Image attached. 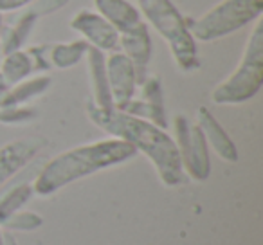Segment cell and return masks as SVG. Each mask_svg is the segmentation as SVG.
I'll return each instance as SVG.
<instances>
[{"label":"cell","mask_w":263,"mask_h":245,"mask_svg":"<svg viewBox=\"0 0 263 245\" xmlns=\"http://www.w3.org/2000/svg\"><path fill=\"white\" fill-rule=\"evenodd\" d=\"M87 114L94 125L110 134L112 137L124 141L136 148V152L144 154L157 169L159 179L168 187L184 184V173L180 154L177 143L164 128H159L150 121L139 119L121 110H103L94 103L87 105Z\"/></svg>","instance_id":"cell-1"},{"label":"cell","mask_w":263,"mask_h":245,"mask_svg":"<svg viewBox=\"0 0 263 245\" xmlns=\"http://www.w3.org/2000/svg\"><path fill=\"white\" fill-rule=\"evenodd\" d=\"M136 148L117 137L81 144L52 157L36 177L33 191L40 197H49L83 177L123 164L136 157Z\"/></svg>","instance_id":"cell-2"},{"label":"cell","mask_w":263,"mask_h":245,"mask_svg":"<svg viewBox=\"0 0 263 245\" xmlns=\"http://www.w3.org/2000/svg\"><path fill=\"white\" fill-rule=\"evenodd\" d=\"M143 20L166 40L173 60L182 72L200 67L197 40L190 31V18L180 13L173 0H137Z\"/></svg>","instance_id":"cell-3"},{"label":"cell","mask_w":263,"mask_h":245,"mask_svg":"<svg viewBox=\"0 0 263 245\" xmlns=\"http://www.w3.org/2000/svg\"><path fill=\"white\" fill-rule=\"evenodd\" d=\"M263 85V22L256 20L236 69L211 92L216 105H241L252 99Z\"/></svg>","instance_id":"cell-4"},{"label":"cell","mask_w":263,"mask_h":245,"mask_svg":"<svg viewBox=\"0 0 263 245\" xmlns=\"http://www.w3.org/2000/svg\"><path fill=\"white\" fill-rule=\"evenodd\" d=\"M263 0H222L198 18L190 20L197 42H215L261 18Z\"/></svg>","instance_id":"cell-5"},{"label":"cell","mask_w":263,"mask_h":245,"mask_svg":"<svg viewBox=\"0 0 263 245\" xmlns=\"http://www.w3.org/2000/svg\"><path fill=\"white\" fill-rule=\"evenodd\" d=\"M175 134H177V148L180 154L184 173L193 180L204 182L211 173V161H209V148L205 137L198 125H191L186 116L175 117Z\"/></svg>","instance_id":"cell-6"},{"label":"cell","mask_w":263,"mask_h":245,"mask_svg":"<svg viewBox=\"0 0 263 245\" xmlns=\"http://www.w3.org/2000/svg\"><path fill=\"white\" fill-rule=\"evenodd\" d=\"M70 27L81 34V40L101 52L119 51V33L94 9H80L70 20Z\"/></svg>","instance_id":"cell-7"},{"label":"cell","mask_w":263,"mask_h":245,"mask_svg":"<svg viewBox=\"0 0 263 245\" xmlns=\"http://www.w3.org/2000/svg\"><path fill=\"white\" fill-rule=\"evenodd\" d=\"M106 76H108V87L110 94H112L114 108L121 110L136 96V90L139 87L137 72L132 62L123 52L114 51L106 58Z\"/></svg>","instance_id":"cell-8"},{"label":"cell","mask_w":263,"mask_h":245,"mask_svg":"<svg viewBox=\"0 0 263 245\" xmlns=\"http://www.w3.org/2000/svg\"><path fill=\"white\" fill-rule=\"evenodd\" d=\"M141 87V99H130L126 105L121 108V112L130 114L134 117H139V119L150 121L159 128H164L168 126V121H166V112H164V98H162V85L161 80L157 76H148Z\"/></svg>","instance_id":"cell-9"},{"label":"cell","mask_w":263,"mask_h":245,"mask_svg":"<svg viewBox=\"0 0 263 245\" xmlns=\"http://www.w3.org/2000/svg\"><path fill=\"white\" fill-rule=\"evenodd\" d=\"M119 51L132 62L137 72V81L141 85L148 78V65H150L152 52H154L150 31L144 20L119 33Z\"/></svg>","instance_id":"cell-10"},{"label":"cell","mask_w":263,"mask_h":245,"mask_svg":"<svg viewBox=\"0 0 263 245\" xmlns=\"http://www.w3.org/2000/svg\"><path fill=\"white\" fill-rule=\"evenodd\" d=\"M45 141L38 137H26L16 139L4 144L0 148V184L11 179L15 173H18L29 161H33L34 155L44 148Z\"/></svg>","instance_id":"cell-11"},{"label":"cell","mask_w":263,"mask_h":245,"mask_svg":"<svg viewBox=\"0 0 263 245\" xmlns=\"http://www.w3.org/2000/svg\"><path fill=\"white\" fill-rule=\"evenodd\" d=\"M197 125L202 130V134H204L208 146H211L218 157H222L227 162L238 161V150L234 146L233 139H231L229 134L223 130V126L220 125L216 117L205 106H200L197 110Z\"/></svg>","instance_id":"cell-12"},{"label":"cell","mask_w":263,"mask_h":245,"mask_svg":"<svg viewBox=\"0 0 263 245\" xmlns=\"http://www.w3.org/2000/svg\"><path fill=\"white\" fill-rule=\"evenodd\" d=\"M88 74H90L92 94H94V105L103 110H112L114 101L108 87V76H106V56L105 52L98 51L94 47H88L87 51Z\"/></svg>","instance_id":"cell-13"},{"label":"cell","mask_w":263,"mask_h":245,"mask_svg":"<svg viewBox=\"0 0 263 245\" xmlns=\"http://www.w3.org/2000/svg\"><path fill=\"white\" fill-rule=\"evenodd\" d=\"M92 2H94V11L108 20L117 29V33H123L143 22L137 6L132 4L130 0H92Z\"/></svg>","instance_id":"cell-14"},{"label":"cell","mask_w":263,"mask_h":245,"mask_svg":"<svg viewBox=\"0 0 263 245\" xmlns=\"http://www.w3.org/2000/svg\"><path fill=\"white\" fill-rule=\"evenodd\" d=\"M38 20L40 18H38L31 9H27V11H24L22 15L11 24V26L2 29L4 34L0 38V52H2V54H9V52H13V51H20L22 45L27 42V38L31 36V33H33Z\"/></svg>","instance_id":"cell-15"},{"label":"cell","mask_w":263,"mask_h":245,"mask_svg":"<svg viewBox=\"0 0 263 245\" xmlns=\"http://www.w3.org/2000/svg\"><path fill=\"white\" fill-rule=\"evenodd\" d=\"M51 87V78L49 76H36L33 80H24L20 83L9 87L0 98V108L6 106H20L31 99L38 98Z\"/></svg>","instance_id":"cell-16"},{"label":"cell","mask_w":263,"mask_h":245,"mask_svg":"<svg viewBox=\"0 0 263 245\" xmlns=\"http://www.w3.org/2000/svg\"><path fill=\"white\" fill-rule=\"evenodd\" d=\"M33 72L34 69H33V62H31V56L24 49L4 54V60L0 63V76L4 78L8 87H13V85L27 80Z\"/></svg>","instance_id":"cell-17"},{"label":"cell","mask_w":263,"mask_h":245,"mask_svg":"<svg viewBox=\"0 0 263 245\" xmlns=\"http://www.w3.org/2000/svg\"><path fill=\"white\" fill-rule=\"evenodd\" d=\"M90 45L85 40H72L67 44L49 45V62L56 69H70L83 60Z\"/></svg>","instance_id":"cell-18"},{"label":"cell","mask_w":263,"mask_h":245,"mask_svg":"<svg viewBox=\"0 0 263 245\" xmlns=\"http://www.w3.org/2000/svg\"><path fill=\"white\" fill-rule=\"evenodd\" d=\"M33 186L29 184H20V186L13 187L9 193H6L0 198V223H4L9 216L16 215L20 208L33 197Z\"/></svg>","instance_id":"cell-19"},{"label":"cell","mask_w":263,"mask_h":245,"mask_svg":"<svg viewBox=\"0 0 263 245\" xmlns=\"http://www.w3.org/2000/svg\"><path fill=\"white\" fill-rule=\"evenodd\" d=\"M36 110L26 108V106H6L0 108V123L6 125H16V123H27V121L34 119Z\"/></svg>","instance_id":"cell-20"},{"label":"cell","mask_w":263,"mask_h":245,"mask_svg":"<svg viewBox=\"0 0 263 245\" xmlns=\"http://www.w3.org/2000/svg\"><path fill=\"white\" fill-rule=\"evenodd\" d=\"M42 223V218L34 213H18V215H13L6 220L4 223L0 225H8L11 229H22V231H29V229H36Z\"/></svg>","instance_id":"cell-21"},{"label":"cell","mask_w":263,"mask_h":245,"mask_svg":"<svg viewBox=\"0 0 263 245\" xmlns=\"http://www.w3.org/2000/svg\"><path fill=\"white\" fill-rule=\"evenodd\" d=\"M69 2L70 0H33L27 8H29L31 11L40 18V16L52 15V13H56L58 9L65 8Z\"/></svg>","instance_id":"cell-22"},{"label":"cell","mask_w":263,"mask_h":245,"mask_svg":"<svg viewBox=\"0 0 263 245\" xmlns=\"http://www.w3.org/2000/svg\"><path fill=\"white\" fill-rule=\"evenodd\" d=\"M33 62L34 70H49L51 69V62H49V45H34V47L27 49Z\"/></svg>","instance_id":"cell-23"},{"label":"cell","mask_w":263,"mask_h":245,"mask_svg":"<svg viewBox=\"0 0 263 245\" xmlns=\"http://www.w3.org/2000/svg\"><path fill=\"white\" fill-rule=\"evenodd\" d=\"M33 0H0V13L8 11H18L31 4Z\"/></svg>","instance_id":"cell-24"},{"label":"cell","mask_w":263,"mask_h":245,"mask_svg":"<svg viewBox=\"0 0 263 245\" xmlns=\"http://www.w3.org/2000/svg\"><path fill=\"white\" fill-rule=\"evenodd\" d=\"M4 245H16V243H15V240H13V238H11V236H9V234H8V236H6V241H4Z\"/></svg>","instance_id":"cell-25"},{"label":"cell","mask_w":263,"mask_h":245,"mask_svg":"<svg viewBox=\"0 0 263 245\" xmlns=\"http://www.w3.org/2000/svg\"><path fill=\"white\" fill-rule=\"evenodd\" d=\"M0 245H4V236H2V233H0Z\"/></svg>","instance_id":"cell-26"},{"label":"cell","mask_w":263,"mask_h":245,"mask_svg":"<svg viewBox=\"0 0 263 245\" xmlns=\"http://www.w3.org/2000/svg\"><path fill=\"white\" fill-rule=\"evenodd\" d=\"M2 94H4V90H0V98H2Z\"/></svg>","instance_id":"cell-27"}]
</instances>
